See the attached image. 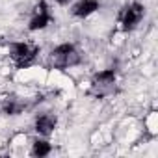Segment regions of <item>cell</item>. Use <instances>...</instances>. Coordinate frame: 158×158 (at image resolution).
Masks as SVG:
<instances>
[{
    "instance_id": "2",
    "label": "cell",
    "mask_w": 158,
    "mask_h": 158,
    "mask_svg": "<svg viewBox=\"0 0 158 158\" xmlns=\"http://www.w3.org/2000/svg\"><path fill=\"white\" fill-rule=\"evenodd\" d=\"M115 82H117V74H115V69H104V71H99L93 74L91 78V89L89 93L102 99V97H108L115 91Z\"/></svg>"
},
{
    "instance_id": "9",
    "label": "cell",
    "mask_w": 158,
    "mask_h": 158,
    "mask_svg": "<svg viewBox=\"0 0 158 158\" xmlns=\"http://www.w3.org/2000/svg\"><path fill=\"white\" fill-rule=\"evenodd\" d=\"M52 152V145H50V141L48 139H34V143H32V156H35V158H43V156H48Z\"/></svg>"
},
{
    "instance_id": "6",
    "label": "cell",
    "mask_w": 158,
    "mask_h": 158,
    "mask_svg": "<svg viewBox=\"0 0 158 158\" xmlns=\"http://www.w3.org/2000/svg\"><path fill=\"white\" fill-rule=\"evenodd\" d=\"M56 125H58V117H56L54 114H39V115L35 117V121H34V130H35L39 136L48 138V136L54 132Z\"/></svg>"
},
{
    "instance_id": "10",
    "label": "cell",
    "mask_w": 158,
    "mask_h": 158,
    "mask_svg": "<svg viewBox=\"0 0 158 158\" xmlns=\"http://www.w3.org/2000/svg\"><path fill=\"white\" fill-rule=\"evenodd\" d=\"M54 2H56V4H60V6H67L71 0H54Z\"/></svg>"
},
{
    "instance_id": "7",
    "label": "cell",
    "mask_w": 158,
    "mask_h": 158,
    "mask_svg": "<svg viewBox=\"0 0 158 158\" xmlns=\"http://www.w3.org/2000/svg\"><path fill=\"white\" fill-rule=\"evenodd\" d=\"M99 8H101V2H99V0H78V2L73 6L71 13H73V17H76V19H88V17L93 15Z\"/></svg>"
},
{
    "instance_id": "4",
    "label": "cell",
    "mask_w": 158,
    "mask_h": 158,
    "mask_svg": "<svg viewBox=\"0 0 158 158\" xmlns=\"http://www.w3.org/2000/svg\"><path fill=\"white\" fill-rule=\"evenodd\" d=\"M143 17H145V8H143V4H139V2H130V4L123 10V13H121V28H123V32H132V30H136V28L139 26V23L143 21Z\"/></svg>"
},
{
    "instance_id": "1",
    "label": "cell",
    "mask_w": 158,
    "mask_h": 158,
    "mask_svg": "<svg viewBox=\"0 0 158 158\" xmlns=\"http://www.w3.org/2000/svg\"><path fill=\"white\" fill-rule=\"evenodd\" d=\"M82 61V54L78 52V48L73 43H61L56 48H52L48 56V63L54 69H69L74 67Z\"/></svg>"
},
{
    "instance_id": "3",
    "label": "cell",
    "mask_w": 158,
    "mask_h": 158,
    "mask_svg": "<svg viewBox=\"0 0 158 158\" xmlns=\"http://www.w3.org/2000/svg\"><path fill=\"white\" fill-rule=\"evenodd\" d=\"M37 54H39V47H34L30 43H24V41L10 43V58L15 63V67H19V69L30 67L35 61Z\"/></svg>"
},
{
    "instance_id": "8",
    "label": "cell",
    "mask_w": 158,
    "mask_h": 158,
    "mask_svg": "<svg viewBox=\"0 0 158 158\" xmlns=\"http://www.w3.org/2000/svg\"><path fill=\"white\" fill-rule=\"evenodd\" d=\"M0 110H2L6 115H19L26 110V101H21L17 97H11V99H6L2 102V106H0Z\"/></svg>"
},
{
    "instance_id": "5",
    "label": "cell",
    "mask_w": 158,
    "mask_h": 158,
    "mask_svg": "<svg viewBox=\"0 0 158 158\" xmlns=\"http://www.w3.org/2000/svg\"><path fill=\"white\" fill-rule=\"evenodd\" d=\"M52 21V15H50V10H48V4L45 0H39L35 4L34 11H32V17H30V23H28V30L30 32H37V30H45Z\"/></svg>"
}]
</instances>
